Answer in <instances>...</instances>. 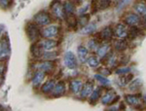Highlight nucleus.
<instances>
[{"label": "nucleus", "instance_id": "dca6fc26", "mask_svg": "<svg viewBox=\"0 0 146 111\" xmlns=\"http://www.w3.org/2000/svg\"><path fill=\"white\" fill-rule=\"evenodd\" d=\"M96 53H98V56H100L101 60H104L106 58L109 54L111 53L110 51V46L108 44H103L98 46V48L96 49Z\"/></svg>", "mask_w": 146, "mask_h": 111}, {"label": "nucleus", "instance_id": "c85d7f7f", "mask_svg": "<svg viewBox=\"0 0 146 111\" xmlns=\"http://www.w3.org/2000/svg\"><path fill=\"white\" fill-rule=\"evenodd\" d=\"M96 29V25L95 23H88L83 27L82 29V34L85 35H88V34H92L93 32H95V30Z\"/></svg>", "mask_w": 146, "mask_h": 111}, {"label": "nucleus", "instance_id": "58836bf2", "mask_svg": "<svg viewBox=\"0 0 146 111\" xmlns=\"http://www.w3.org/2000/svg\"><path fill=\"white\" fill-rule=\"evenodd\" d=\"M131 71V68L129 67H121L120 69H118L116 71L117 74H120V75H123V74H127V73H129Z\"/></svg>", "mask_w": 146, "mask_h": 111}, {"label": "nucleus", "instance_id": "7ed1b4c3", "mask_svg": "<svg viewBox=\"0 0 146 111\" xmlns=\"http://www.w3.org/2000/svg\"><path fill=\"white\" fill-rule=\"evenodd\" d=\"M113 37H114V31H113L112 27L108 25V27H105L104 28L100 30V32L96 34L95 38L98 41H110Z\"/></svg>", "mask_w": 146, "mask_h": 111}, {"label": "nucleus", "instance_id": "6e6552de", "mask_svg": "<svg viewBox=\"0 0 146 111\" xmlns=\"http://www.w3.org/2000/svg\"><path fill=\"white\" fill-rule=\"evenodd\" d=\"M140 22L141 18L136 13H127L123 17V23H126L127 25H129V27L140 25Z\"/></svg>", "mask_w": 146, "mask_h": 111}, {"label": "nucleus", "instance_id": "20e7f679", "mask_svg": "<svg viewBox=\"0 0 146 111\" xmlns=\"http://www.w3.org/2000/svg\"><path fill=\"white\" fill-rule=\"evenodd\" d=\"M51 10L52 14L55 16L56 18L62 20L63 18H65L64 10H63V4L60 0H54L51 3Z\"/></svg>", "mask_w": 146, "mask_h": 111}, {"label": "nucleus", "instance_id": "2f4dec72", "mask_svg": "<svg viewBox=\"0 0 146 111\" xmlns=\"http://www.w3.org/2000/svg\"><path fill=\"white\" fill-rule=\"evenodd\" d=\"M112 5V0H98V9L105 10L110 8Z\"/></svg>", "mask_w": 146, "mask_h": 111}, {"label": "nucleus", "instance_id": "6ab92c4d", "mask_svg": "<svg viewBox=\"0 0 146 111\" xmlns=\"http://www.w3.org/2000/svg\"><path fill=\"white\" fill-rule=\"evenodd\" d=\"M129 43L128 40L125 38H118L114 43V49L117 52H123L128 48Z\"/></svg>", "mask_w": 146, "mask_h": 111}, {"label": "nucleus", "instance_id": "0eeeda50", "mask_svg": "<svg viewBox=\"0 0 146 111\" xmlns=\"http://www.w3.org/2000/svg\"><path fill=\"white\" fill-rule=\"evenodd\" d=\"M63 62L64 65L68 69H76L78 66V62H77V58L72 52H66L63 56Z\"/></svg>", "mask_w": 146, "mask_h": 111}, {"label": "nucleus", "instance_id": "473e14b6", "mask_svg": "<svg viewBox=\"0 0 146 111\" xmlns=\"http://www.w3.org/2000/svg\"><path fill=\"white\" fill-rule=\"evenodd\" d=\"M95 77H96V79L100 83V85H102V86H109V85H110L109 79H107V77L104 76V75H102V74H96Z\"/></svg>", "mask_w": 146, "mask_h": 111}, {"label": "nucleus", "instance_id": "cd10ccee", "mask_svg": "<svg viewBox=\"0 0 146 111\" xmlns=\"http://www.w3.org/2000/svg\"><path fill=\"white\" fill-rule=\"evenodd\" d=\"M66 22H67V25L71 29H76L77 28V25H79L78 23V20H77L76 16L74 14H71V15H68L66 16Z\"/></svg>", "mask_w": 146, "mask_h": 111}, {"label": "nucleus", "instance_id": "a18cd8bd", "mask_svg": "<svg viewBox=\"0 0 146 111\" xmlns=\"http://www.w3.org/2000/svg\"><path fill=\"white\" fill-rule=\"evenodd\" d=\"M2 31H3V27H0V35H1Z\"/></svg>", "mask_w": 146, "mask_h": 111}, {"label": "nucleus", "instance_id": "c9c22d12", "mask_svg": "<svg viewBox=\"0 0 146 111\" xmlns=\"http://www.w3.org/2000/svg\"><path fill=\"white\" fill-rule=\"evenodd\" d=\"M89 21H90V15H87V14H84V15H81V16H80L79 20H78V23H79V25H84V27H85L86 25H88Z\"/></svg>", "mask_w": 146, "mask_h": 111}, {"label": "nucleus", "instance_id": "ddd939ff", "mask_svg": "<svg viewBox=\"0 0 146 111\" xmlns=\"http://www.w3.org/2000/svg\"><path fill=\"white\" fill-rule=\"evenodd\" d=\"M83 81L80 79H73L69 82V90L73 94H78L83 88Z\"/></svg>", "mask_w": 146, "mask_h": 111}, {"label": "nucleus", "instance_id": "72a5a7b5", "mask_svg": "<svg viewBox=\"0 0 146 111\" xmlns=\"http://www.w3.org/2000/svg\"><path fill=\"white\" fill-rule=\"evenodd\" d=\"M88 46H89V49H91V50H96V49H98V46H100V41L96 40L95 37H94V38L89 40Z\"/></svg>", "mask_w": 146, "mask_h": 111}, {"label": "nucleus", "instance_id": "f257e3e1", "mask_svg": "<svg viewBox=\"0 0 146 111\" xmlns=\"http://www.w3.org/2000/svg\"><path fill=\"white\" fill-rule=\"evenodd\" d=\"M125 100L128 104L135 107V109H146V104L143 101L142 98V94H129L125 96Z\"/></svg>", "mask_w": 146, "mask_h": 111}, {"label": "nucleus", "instance_id": "bb28decb", "mask_svg": "<svg viewBox=\"0 0 146 111\" xmlns=\"http://www.w3.org/2000/svg\"><path fill=\"white\" fill-rule=\"evenodd\" d=\"M133 75L131 74V73H127V74L121 75V77L119 78L120 86H122V87L127 86V85H129L131 81H133Z\"/></svg>", "mask_w": 146, "mask_h": 111}, {"label": "nucleus", "instance_id": "ea45409f", "mask_svg": "<svg viewBox=\"0 0 146 111\" xmlns=\"http://www.w3.org/2000/svg\"><path fill=\"white\" fill-rule=\"evenodd\" d=\"M4 73H5V66H4L3 64H0V84L3 81Z\"/></svg>", "mask_w": 146, "mask_h": 111}, {"label": "nucleus", "instance_id": "393cba45", "mask_svg": "<svg viewBox=\"0 0 146 111\" xmlns=\"http://www.w3.org/2000/svg\"><path fill=\"white\" fill-rule=\"evenodd\" d=\"M101 94H102V88H100V87H98V88L94 90L93 93H92L90 96V102L92 104H96V103L100 100Z\"/></svg>", "mask_w": 146, "mask_h": 111}, {"label": "nucleus", "instance_id": "1a4fd4ad", "mask_svg": "<svg viewBox=\"0 0 146 111\" xmlns=\"http://www.w3.org/2000/svg\"><path fill=\"white\" fill-rule=\"evenodd\" d=\"M113 31H114V36L117 38H125L127 37L128 34V25L123 22L118 23L113 28Z\"/></svg>", "mask_w": 146, "mask_h": 111}, {"label": "nucleus", "instance_id": "c756f323", "mask_svg": "<svg viewBox=\"0 0 146 111\" xmlns=\"http://www.w3.org/2000/svg\"><path fill=\"white\" fill-rule=\"evenodd\" d=\"M31 54L32 56H36V58H40L43 55L42 53V47L40 46V44H34L31 47Z\"/></svg>", "mask_w": 146, "mask_h": 111}, {"label": "nucleus", "instance_id": "5701e85b", "mask_svg": "<svg viewBox=\"0 0 146 111\" xmlns=\"http://www.w3.org/2000/svg\"><path fill=\"white\" fill-rule=\"evenodd\" d=\"M88 54H89V51L85 46H79L78 48H77V55H78V58L81 62H83V63L87 62Z\"/></svg>", "mask_w": 146, "mask_h": 111}, {"label": "nucleus", "instance_id": "9d476101", "mask_svg": "<svg viewBox=\"0 0 146 111\" xmlns=\"http://www.w3.org/2000/svg\"><path fill=\"white\" fill-rule=\"evenodd\" d=\"M58 32H60V27L58 25H49L46 28H44L41 31V34L44 38H55L58 35Z\"/></svg>", "mask_w": 146, "mask_h": 111}, {"label": "nucleus", "instance_id": "7c9ffc66", "mask_svg": "<svg viewBox=\"0 0 146 111\" xmlns=\"http://www.w3.org/2000/svg\"><path fill=\"white\" fill-rule=\"evenodd\" d=\"M87 62H88L90 67L95 68V67H98V64H100V60H98V58L96 56H92L90 58H88Z\"/></svg>", "mask_w": 146, "mask_h": 111}, {"label": "nucleus", "instance_id": "a211bd4d", "mask_svg": "<svg viewBox=\"0 0 146 111\" xmlns=\"http://www.w3.org/2000/svg\"><path fill=\"white\" fill-rule=\"evenodd\" d=\"M141 33V29L137 25H131L128 29V34H127V38L129 40H135L137 38Z\"/></svg>", "mask_w": 146, "mask_h": 111}, {"label": "nucleus", "instance_id": "b1692460", "mask_svg": "<svg viewBox=\"0 0 146 111\" xmlns=\"http://www.w3.org/2000/svg\"><path fill=\"white\" fill-rule=\"evenodd\" d=\"M142 88V81L140 79H135L129 84V90L133 93H137Z\"/></svg>", "mask_w": 146, "mask_h": 111}, {"label": "nucleus", "instance_id": "f3484780", "mask_svg": "<svg viewBox=\"0 0 146 111\" xmlns=\"http://www.w3.org/2000/svg\"><path fill=\"white\" fill-rule=\"evenodd\" d=\"M54 62H52V60H46V61H42V62L38 63L36 65V68L38 70H41L43 72H50L54 70Z\"/></svg>", "mask_w": 146, "mask_h": 111}, {"label": "nucleus", "instance_id": "f03ea898", "mask_svg": "<svg viewBox=\"0 0 146 111\" xmlns=\"http://www.w3.org/2000/svg\"><path fill=\"white\" fill-rule=\"evenodd\" d=\"M25 29H27V36L29 37V39L31 41H36V40H38L42 36L41 30H39L38 27H37V23H27Z\"/></svg>", "mask_w": 146, "mask_h": 111}, {"label": "nucleus", "instance_id": "39448f33", "mask_svg": "<svg viewBox=\"0 0 146 111\" xmlns=\"http://www.w3.org/2000/svg\"><path fill=\"white\" fill-rule=\"evenodd\" d=\"M120 100V96H117L116 92H114L113 90L106 92L102 96H101V103L104 105H110L114 104L117 101Z\"/></svg>", "mask_w": 146, "mask_h": 111}, {"label": "nucleus", "instance_id": "423d86ee", "mask_svg": "<svg viewBox=\"0 0 146 111\" xmlns=\"http://www.w3.org/2000/svg\"><path fill=\"white\" fill-rule=\"evenodd\" d=\"M34 22L40 25H48L52 23L50 14L45 11H40L34 16Z\"/></svg>", "mask_w": 146, "mask_h": 111}, {"label": "nucleus", "instance_id": "9b49d317", "mask_svg": "<svg viewBox=\"0 0 146 111\" xmlns=\"http://www.w3.org/2000/svg\"><path fill=\"white\" fill-rule=\"evenodd\" d=\"M65 92H66V85L63 81H60L56 84L55 88L52 91V94L55 98H60L65 94Z\"/></svg>", "mask_w": 146, "mask_h": 111}, {"label": "nucleus", "instance_id": "4468645a", "mask_svg": "<svg viewBox=\"0 0 146 111\" xmlns=\"http://www.w3.org/2000/svg\"><path fill=\"white\" fill-rule=\"evenodd\" d=\"M40 46L42 47V49L45 51H51L53 49H55L56 46H58V41H56L55 39L52 38H48L45 39L43 41L40 42Z\"/></svg>", "mask_w": 146, "mask_h": 111}, {"label": "nucleus", "instance_id": "37998d69", "mask_svg": "<svg viewBox=\"0 0 146 111\" xmlns=\"http://www.w3.org/2000/svg\"><path fill=\"white\" fill-rule=\"evenodd\" d=\"M83 1H84V0H74V3H75V5L79 6V5H81V4L83 3Z\"/></svg>", "mask_w": 146, "mask_h": 111}, {"label": "nucleus", "instance_id": "a878e982", "mask_svg": "<svg viewBox=\"0 0 146 111\" xmlns=\"http://www.w3.org/2000/svg\"><path fill=\"white\" fill-rule=\"evenodd\" d=\"M63 10H64L65 17L68 15L74 14L75 11V3H73L71 0H67L63 3Z\"/></svg>", "mask_w": 146, "mask_h": 111}, {"label": "nucleus", "instance_id": "79ce46f5", "mask_svg": "<svg viewBox=\"0 0 146 111\" xmlns=\"http://www.w3.org/2000/svg\"><path fill=\"white\" fill-rule=\"evenodd\" d=\"M140 25L144 29L146 30V17L145 18H141V22H140Z\"/></svg>", "mask_w": 146, "mask_h": 111}, {"label": "nucleus", "instance_id": "4c0bfd02", "mask_svg": "<svg viewBox=\"0 0 146 111\" xmlns=\"http://www.w3.org/2000/svg\"><path fill=\"white\" fill-rule=\"evenodd\" d=\"M13 3V0H0V6L3 8H8Z\"/></svg>", "mask_w": 146, "mask_h": 111}, {"label": "nucleus", "instance_id": "a19ab883", "mask_svg": "<svg viewBox=\"0 0 146 111\" xmlns=\"http://www.w3.org/2000/svg\"><path fill=\"white\" fill-rule=\"evenodd\" d=\"M100 73H103V74H104V76H105V75H106V76H107V75H110V74H111V70H110V69H108V68H107V70H103V68H100Z\"/></svg>", "mask_w": 146, "mask_h": 111}, {"label": "nucleus", "instance_id": "4be33fe9", "mask_svg": "<svg viewBox=\"0 0 146 111\" xmlns=\"http://www.w3.org/2000/svg\"><path fill=\"white\" fill-rule=\"evenodd\" d=\"M135 13L137 15H139L140 18H145L146 17V3L144 2H137L133 6Z\"/></svg>", "mask_w": 146, "mask_h": 111}, {"label": "nucleus", "instance_id": "f704fd0d", "mask_svg": "<svg viewBox=\"0 0 146 111\" xmlns=\"http://www.w3.org/2000/svg\"><path fill=\"white\" fill-rule=\"evenodd\" d=\"M58 56V54L56 52H48V53H44L42 55V58L45 60H53Z\"/></svg>", "mask_w": 146, "mask_h": 111}, {"label": "nucleus", "instance_id": "c03bdc74", "mask_svg": "<svg viewBox=\"0 0 146 111\" xmlns=\"http://www.w3.org/2000/svg\"><path fill=\"white\" fill-rule=\"evenodd\" d=\"M119 109H120V110H122V109L125 110V109H126V108H125V104H124L123 102H121V104H120V108H119Z\"/></svg>", "mask_w": 146, "mask_h": 111}, {"label": "nucleus", "instance_id": "e433bc0d", "mask_svg": "<svg viewBox=\"0 0 146 111\" xmlns=\"http://www.w3.org/2000/svg\"><path fill=\"white\" fill-rule=\"evenodd\" d=\"M100 9H98V0H92L91 3V11L92 14L96 13Z\"/></svg>", "mask_w": 146, "mask_h": 111}, {"label": "nucleus", "instance_id": "f8f14e48", "mask_svg": "<svg viewBox=\"0 0 146 111\" xmlns=\"http://www.w3.org/2000/svg\"><path fill=\"white\" fill-rule=\"evenodd\" d=\"M94 91V82L92 80H88L84 85L83 88L81 90V98H87L88 96H91V94Z\"/></svg>", "mask_w": 146, "mask_h": 111}, {"label": "nucleus", "instance_id": "412c9836", "mask_svg": "<svg viewBox=\"0 0 146 111\" xmlns=\"http://www.w3.org/2000/svg\"><path fill=\"white\" fill-rule=\"evenodd\" d=\"M56 86V81L54 79H49L42 85L41 87V91L43 94H49V93H52V91L54 90Z\"/></svg>", "mask_w": 146, "mask_h": 111}, {"label": "nucleus", "instance_id": "2eb2a0df", "mask_svg": "<svg viewBox=\"0 0 146 111\" xmlns=\"http://www.w3.org/2000/svg\"><path fill=\"white\" fill-rule=\"evenodd\" d=\"M10 54V45L7 39H3L0 41V60L6 58Z\"/></svg>", "mask_w": 146, "mask_h": 111}, {"label": "nucleus", "instance_id": "aec40b11", "mask_svg": "<svg viewBox=\"0 0 146 111\" xmlns=\"http://www.w3.org/2000/svg\"><path fill=\"white\" fill-rule=\"evenodd\" d=\"M44 77H45V72L41 71V70H38V71L34 73L33 78H32V85H33L34 88L39 87L41 85L42 81L44 80Z\"/></svg>", "mask_w": 146, "mask_h": 111}]
</instances>
